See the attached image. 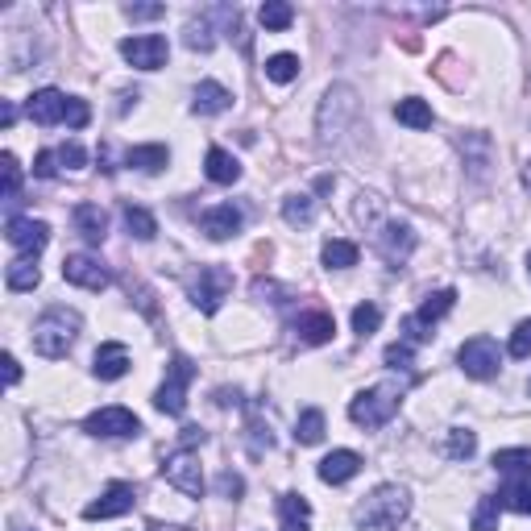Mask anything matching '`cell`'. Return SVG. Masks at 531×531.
I'll use <instances>...</instances> for the list:
<instances>
[{
    "label": "cell",
    "mask_w": 531,
    "mask_h": 531,
    "mask_svg": "<svg viewBox=\"0 0 531 531\" xmlns=\"http://www.w3.org/2000/svg\"><path fill=\"white\" fill-rule=\"evenodd\" d=\"M228 291H233V275H228L225 266H199L196 283H191V299H196L199 312L217 315L220 304L228 299Z\"/></svg>",
    "instance_id": "cell-5"
},
{
    "label": "cell",
    "mask_w": 531,
    "mask_h": 531,
    "mask_svg": "<svg viewBox=\"0 0 531 531\" xmlns=\"http://www.w3.org/2000/svg\"><path fill=\"white\" fill-rule=\"evenodd\" d=\"M5 237H9V246L21 249L25 257H38L50 241V225L46 220H34V217H13L9 228H5Z\"/></svg>",
    "instance_id": "cell-11"
},
{
    "label": "cell",
    "mask_w": 531,
    "mask_h": 531,
    "mask_svg": "<svg viewBox=\"0 0 531 531\" xmlns=\"http://www.w3.org/2000/svg\"><path fill=\"white\" fill-rule=\"evenodd\" d=\"M411 249H415V228L411 225H386L382 233H378V254L386 257L391 266H403L407 257H411Z\"/></svg>",
    "instance_id": "cell-13"
},
{
    "label": "cell",
    "mask_w": 531,
    "mask_h": 531,
    "mask_svg": "<svg viewBox=\"0 0 531 531\" xmlns=\"http://www.w3.org/2000/svg\"><path fill=\"white\" fill-rule=\"evenodd\" d=\"M125 13H129L133 21H154V17H162L167 9H162V5H129Z\"/></svg>",
    "instance_id": "cell-45"
},
{
    "label": "cell",
    "mask_w": 531,
    "mask_h": 531,
    "mask_svg": "<svg viewBox=\"0 0 531 531\" xmlns=\"http://www.w3.org/2000/svg\"><path fill=\"white\" fill-rule=\"evenodd\" d=\"M59 162H63V167H67V170H79V167H83V162H88V158H83V150H79L75 141H67V146L59 150Z\"/></svg>",
    "instance_id": "cell-43"
},
{
    "label": "cell",
    "mask_w": 531,
    "mask_h": 531,
    "mask_svg": "<svg viewBox=\"0 0 531 531\" xmlns=\"http://www.w3.org/2000/svg\"><path fill=\"white\" fill-rule=\"evenodd\" d=\"M527 391H531V382H527Z\"/></svg>",
    "instance_id": "cell-52"
},
{
    "label": "cell",
    "mask_w": 531,
    "mask_h": 531,
    "mask_svg": "<svg viewBox=\"0 0 531 531\" xmlns=\"http://www.w3.org/2000/svg\"><path fill=\"white\" fill-rule=\"evenodd\" d=\"M494 469L498 473H531V453L527 449H502V453H494Z\"/></svg>",
    "instance_id": "cell-34"
},
{
    "label": "cell",
    "mask_w": 531,
    "mask_h": 531,
    "mask_svg": "<svg viewBox=\"0 0 531 531\" xmlns=\"http://www.w3.org/2000/svg\"><path fill=\"white\" fill-rule=\"evenodd\" d=\"M498 502L519 515H531V473H511V482L502 486Z\"/></svg>",
    "instance_id": "cell-24"
},
{
    "label": "cell",
    "mask_w": 531,
    "mask_h": 531,
    "mask_svg": "<svg viewBox=\"0 0 531 531\" xmlns=\"http://www.w3.org/2000/svg\"><path fill=\"white\" fill-rule=\"evenodd\" d=\"M121 54H125V63H133L138 71H158L170 59V46L162 34H138V38L121 42Z\"/></svg>",
    "instance_id": "cell-9"
},
{
    "label": "cell",
    "mask_w": 531,
    "mask_h": 531,
    "mask_svg": "<svg viewBox=\"0 0 531 531\" xmlns=\"http://www.w3.org/2000/svg\"><path fill=\"white\" fill-rule=\"evenodd\" d=\"M5 382H9V386L21 382V365H17V357H13V353H5Z\"/></svg>",
    "instance_id": "cell-48"
},
{
    "label": "cell",
    "mask_w": 531,
    "mask_h": 531,
    "mask_svg": "<svg viewBox=\"0 0 531 531\" xmlns=\"http://www.w3.org/2000/svg\"><path fill=\"white\" fill-rule=\"evenodd\" d=\"M129 365H133V362H129L125 344L109 341V344H100V349H96V365H92V370H96L100 382H117V378L129 374Z\"/></svg>",
    "instance_id": "cell-15"
},
{
    "label": "cell",
    "mask_w": 531,
    "mask_h": 531,
    "mask_svg": "<svg viewBox=\"0 0 531 531\" xmlns=\"http://www.w3.org/2000/svg\"><path fill=\"white\" fill-rule=\"evenodd\" d=\"M162 478H167V486H175V490L188 494V498H199V494H204V469H199V457L188 453V449L162 461Z\"/></svg>",
    "instance_id": "cell-8"
},
{
    "label": "cell",
    "mask_w": 531,
    "mask_h": 531,
    "mask_svg": "<svg viewBox=\"0 0 531 531\" xmlns=\"http://www.w3.org/2000/svg\"><path fill=\"white\" fill-rule=\"evenodd\" d=\"M71 220H75L79 237H83L88 246H100V241L109 237V212H104L100 204H79V208H75V217H71Z\"/></svg>",
    "instance_id": "cell-18"
},
{
    "label": "cell",
    "mask_w": 531,
    "mask_h": 531,
    "mask_svg": "<svg viewBox=\"0 0 531 531\" xmlns=\"http://www.w3.org/2000/svg\"><path fill=\"white\" fill-rule=\"evenodd\" d=\"M457 362H461V370L469 378H478V382L498 378V370H502V353H498V344H494L490 336H473V341H465Z\"/></svg>",
    "instance_id": "cell-6"
},
{
    "label": "cell",
    "mask_w": 531,
    "mask_h": 531,
    "mask_svg": "<svg viewBox=\"0 0 531 531\" xmlns=\"http://www.w3.org/2000/svg\"><path fill=\"white\" fill-rule=\"evenodd\" d=\"M399 403H403V386L399 382L370 386V391H362L353 403H349V420H353L357 428H382V423L394 420Z\"/></svg>",
    "instance_id": "cell-3"
},
{
    "label": "cell",
    "mask_w": 531,
    "mask_h": 531,
    "mask_svg": "<svg viewBox=\"0 0 531 531\" xmlns=\"http://www.w3.org/2000/svg\"><path fill=\"white\" fill-rule=\"evenodd\" d=\"M67 100L59 88H42L30 96V104H25V112H30V121H38V125H59L63 117H67Z\"/></svg>",
    "instance_id": "cell-14"
},
{
    "label": "cell",
    "mask_w": 531,
    "mask_h": 531,
    "mask_svg": "<svg viewBox=\"0 0 531 531\" xmlns=\"http://www.w3.org/2000/svg\"><path fill=\"white\" fill-rule=\"evenodd\" d=\"M527 275H531V257H527Z\"/></svg>",
    "instance_id": "cell-51"
},
{
    "label": "cell",
    "mask_w": 531,
    "mask_h": 531,
    "mask_svg": "<svg viewBox=\"0 0 531 531\" xmlns=\"http://www.w3.org/2000/svg\"><path fill=\"white\" fill-rule=\"evenodd\" d=\"M63 121H67L71 129H83L92 121V109L83 104V100H67V117H63Z\"/></svg>",
    "instance_id": "cell-42"
},
{
    "label": "cell",
    "mask_w": 531,
    "mask_h": 531,
    "mask_svg": "<svg viewBox=\"0 0 531 531\" xmlns=\"http://www.w3.org/2000/svg\"><path fill=\"white\" fill-rule=\"evenodd\" d=\"M511 357H531V320H523L519 328L511 333Z\"/></svg>",
    "instance_id": "cell-39"
},
{
    "label": "cell",
    "mask_w": 531,
    "mask_h": 531,
    "mask_svg": "<svg viewBox=\"0 0 531 531\" xmlns=\"http://www.w3.org/2000/svg\"><path fill=\"white\" fill-rule=\"evenodd\" d=\"M444 453L453 457V461H469V457L478 453V436H473L469 428H453V432H449V444H444Z\"/></svg>",
    "instance_id": "cell-33"
},
{
    "label": "cell",
    "mask_w": 531,
    "mask_h": 531,
    "mask_svg": "<svg viewBox=\"0 0 531 531\" xmlns=\"http://www.w3.org/2000/svg\"><path fill=\"white\" fill-rule=\"evenodd\" d=\"M228 104H233V92L220 88L217 79H204V83L196 88V104H191V109H196L199 117H217V112H225Z\"/></svg>",
    "instance_id": "cell-21"
},
{
    "label": "cell",
    "mask_w": 531,
    "mask_h": 531,
    "mask_svg": "<svg viewBox=\"0 0 531 531\" xmlns=\"http://www.w3.org/2000/svg\"><path fill=\"white\" fill-rule=\"evenodd\" d=\"M133 502H138L133 486H129V482H112L96 502H88V507H83V519H88V523H96V519H117V515L133 511Z\"/></svg>",
    "instance_id": "cell-12"
},
{
    "label": "cell",
    "mask_w": 531,
    "mask_h": 531,
    "mask_svg": "<svg viewBox=\"0 0 531 531\" xmlns=\"http://www.w3.org/2000/svg\"><path fill=\"white\" fill-rule=\"evenodd\" d=\"M204 175L212 179V183H237V179H241V162H237L228 150L212 146L204 158Z\"/></svg>",
    "instance_id": "cell-22"
},
{
    "label": "cell",
    "mask_w": 531,
    "mask_h": 531,
    "mask_svg": "<svg viewBox=\"0 0 531 531\" xmlns=\"http://www.w3.org/2000/svg\"><path fill=\"white\" fill-rule=\"evenodd\" d=\"M295 440L299 444H320L324 440V411L320 407H307L295 423Z\"/></svg>",
    "instance_id": "cell-30"
},
{
    "label": "cell",
    "mask_w": 531,
    "mask_h": 531,
    "mask_svg": "<svg viewBox=\"0 0 531 531\" xmlns=\"http://www.w3.org/2000/svg\"><path fill=\"white\" fill-rule=\"evenodd\" d=\"M196 382V365L188 362V357H170L167 365V382L158 386L154 394V407L162 415H183L188 411V386Z\"/></svg>",
    "instance_id": "cell-4"
},
{
    "label": "cell",
    "mask_w": 531,
    "mask_h": 531,
    "mask_svg": "<svg viewBox=\"0 0 531 531\" xmlns=\"http://www.w3.org/2000/svg\"><path fill=\"white\" fill-rule=\"evenodd\" d=\"M295 333H299V341L304 344H328L333 341V333H336V320L328 312H304L295 320Z\"/></svg>",
    "instance_id": "cell-19"
},
{
    "label": "cell",
    "mask_w": 531,
    "mask_h": 531,
    "mask_svg": "<svg viewBox=\"0 0 531 531\" xmlns=\"http://www.w3.org/2000/svg\"><path fill=\"white\" fill-rule=\"evenodd\" d=\"M278 519H283V531H307L312 507H307L304 494H283V498H278Z\"/></svg>",
    "instance_id": "cell-23"
},
{
    "label": "cell",
    "mask_w": 531,
    "mask_h": 531,
    "mask_svg": "<svg viewBox=\"0 0 531 531\" xmlns=\"http://www.w3.org/2000/svg\"><path fill=\"white\" fill-rule=\"evenodd\" d=\"M0 170H5V199H9V204H17V191H21V167H17V158L5 154V158H0Z\"/></svg>",
    "instance_id": "cell-38"
},
{
    "label": "cell",
    "mask_w": 531,
    "mask_h": 531,
    "mask_svg": "<svg viewBox=\"0 0 531 531\" xmlns=\"http://www.w3.org/2000/svg\"><path fill=\"white\" fill-rule=\"evenodd\" d=\"M38 283H42V270L34 266V257H17V262H9V270H5V286H9V291H34Z\"/></svg>",
    "instance_id": "cell-26"
},
{
    "label": "cell",
    "mask_w": 531,
    "mask_h": 531,
    "mask_svg": "<svg viewBox=\"0 0 531 531\" xmlns=\"http://www.w3.org/2000/svg\"><path fill=\"white\" fill-rule=\"evenodd\" d=\"M453 304H457V291H453V286H444V291H436V295H428V299H423V304H420V312H415L411 320L423 328V333H432V324L440 320V315H449V312H453Z\"/></svg>",
    "instance_id": "cell-20"
},
{
    "label": "cell",
    "mask_w": 531,
    "mask_h": 531,
    "mask_svg": "<svg viewBox=\"0 0 531 531\" xmlns=\"http://www.w3.org/2000/svg\"><path fill=\"white\" fill-rule=\"evenodd\" d=\"M75 336H79V315L67 312V307H50V312L38 315V324H34V349L54 362V357H67Z\"/></svg>",
    "instance_id": "cell-2"
},
{
    "label": "cell",
    "mask_w": 531,
    "mask_h": 531,
    "mask_svg": "<svg viewBox=\"0 0 531 531\" xmlns=\"http://www.w3.org/2000/svg\"><path fill=\"white\" fill-rule=\"evenodd\" d=\"M386 365H391V370H411V344L407 341L391 344V349H386Z\"/></svg>",
    "instance_id": "cell-40"
},
{
    "label": "cell",
    "mask_w": 531,
    "mask_h": 531,
    "mask_svg": "<svg viewBox=\"0 0 531 531\" xmlns=\"http://www.w3.org/2000/svg\"><path fill=\"white\" fill-rule=\"evenodd\" d=\"M199 228H204L212 241H228V237L241 228V208L233 204H217V208H208L204 217H199Z\"/></svg>",
    "instance_id": "cell-16"
},
{
    "label": "cell",
    "mask_w": 531,
    "mask_h": 531,
    "mask_svg": "<svg viewBox=\"0 0 531 531\" xmlns=\"http://www.w3.org/2000/svg\"><path fill=\"white\" fill-rule=\"evenodd\" d=\"M196 444H204V432H199V428H183V436H179V449H196Z\"/></svg>",
    "instance_id": "cell-47"
},
{
    "label": "cell",
    "mask_w": 531,
    "mask_h": 531,
    "mask_svg": "<svg viewBox=\"0 0 531 531\" xmlns=\"http://www.w3.org/2000/svg\"><path fill=\"white\" fill-rule=\"evenodd\" d=\"M324 266L328 270H349V266H357V246L353 241H341V237L324 241Z\"/></svg>",
    "instance_id": "cell-31"
},
{
    "label": "cell",
    "mask_w": 531,
    "mask_h": 531,
    "mask_svg": "<svg viewBox=\"0 0 531 531\" xmlns=\"http://www.w3.org/2000/svg\"><path fill=\"white\" fill-rule=\"evenodd\" d=\"M13 121H17V109H13V100H5V104H0V125L13 129Z\"/></svg>",
    "instance_id": "cell-49"
},
{
    "label": "cell",
    "mask_w": 531,
    "mask_h": 531,
    "mask_svg": "<svg viewBox=\"0 0 531 531\" xmlns=\"http://www.w3.org/2000/svg\"><path fill=\"white\" fill-rule=\"evenodd\" d=\"M83 432L88 436H109V440H121V436H138L141 432V420L125 407H100L83 420Z\"/></svg>",
    "instance_id": "cell-7"
},
{
    "label": "cell",
    "mask_w": 531,
    "mask_h": 531,
    "mask_svg": "<svg viewBox=\"0 0 531 531\" xmlns=\"http://www.w3.org/2000/svg\"><path fill=\"white\" fill-rule=\"evenodd\" d=\"M217 490H220V494H225V498H228V494H233V498H237V494L246 490V486H241V478H237V473H220V482H217Z\"/></svg>",
    "instance_id": "cell-46"
},
{
    "label": "cell",
    "mask_w": 531,
    "mask_h": 531,
    "mask_svg": "<svg viewBox=\"0 0 531 531\" xmlns=\"http://www.w3.org/2000/svg\"><path fill=\"white\" fill-rule=\"evenodd\" d=\"M121 220H125V228L138 237V241H154V237H158V220L150 217L146 208H138V204H125V208H121Z\"/></svg>",
    "instance_id": "cell-27"
},
{
    "label": "cell",
    "mask_w": 531,
    "mask_h": 531,
    "mask_svg": "<svg viewBox=\"0 0 531 531\" xmlns=\"http://www.w3.org/2000/svg\"><path fill=\"white\" fill-rule=\"evenodd\" d=\"M188 46L191 50H212V30H208L204 21H191L188 25Z\"/></svg>",
    "instance_id": "cell-41"
},
{
    "label": "cell",
    "mask_w": 531,
    "mask_h": 531,
    "mask_svg": "<svg viewBox=\"0 0 531 531\" xmlns=\"http://www.w3.org/2000/svg\"><path fill=\"white\" fill-rule=\"evenodd\" d=\"M257 17H262L266 30H275V34H278V30H291V21H295V9H291V5H283V0H266Z\"/></svg>",
    "instance_id": "cell-32"
},
{
    "label": "cell",
    "mask_w": 531,
    "mask_h": 531,
    "mask_svg": "<svg viewBox=\"0 0 531 531\" xmlns=\"http://www.w3.org/2000/svg\"><path fill=\"white\" fill-rule=\"evenodd\" d=\"M295 75H299L295 54H275V59H266V79H275V83H291Z\"/></svg>",
    "instance_id": "cell-36"
},
{
    "label": "cell",
    "mask_w": 531,
    "mask_h": 531,
    "mask_svg": "<svg viewBox=\"0 0 531 531\" xmlns=\"http://www.w3.org/2000/svg\"><path fill=\"white\" fill-rule=\"evenodd\" d=\"M54 158H59V154L42 150V154L34 158V175H38V179H54V170H59V167H54Z\"/></svg>",
    "instance_id": "cell-44"
},
{
    "label": "cell",
    "mask_w": 531,
    "mask_h": 531,
    "mask_svg": "<svg viewBox=\"0 0 531 531\" xmlns=\"http://www.w3.org/2000/svg\"><path fill=\"white\" fill-rule=\"evenodd\" d=\"M357 469H362V457L349 453V449H336V453H328L324 461H320V482L328 486H344L349 478H357Z\"/></svg>",
    "instance_id": "cell-17"
},
{
    "label": "cell",
    "mask_w": 531,
    "mask_h": 531,
    "mask_svg": "<svg viewBox=\"0 0 531 531\" xmlns=\"http://www.w3.org/2000/svg\"><path fill=\"white\" fill-rule=\"evenodd\" d=\"M394 117H399V125H407V129H432V109H428L423 100H415V96L399 100Z\"/></svg>",
    "instance_id": "cell-28"
},
{
    "label": "cell",
    "mask_w": 531,
    "mask_h": 531,
    "mask_svg": "<svg viewBox=\"0 0 531 531\" xmlns=\"http://www.w3.org/2000/svg\"><path fill=\"white\" fill-rule=\"evenodd\" d=\"M167 162H170L167 146H133L125 154V167H138V170H146V175H158Z\"/></svg>",
    "instance_id": "cell-25"
},
{
    "label": "cell",
    "mask_w": 531,
    "mask_h": 531,
    "mask_svg": "<svg viewBox=\"0 0 531 531\" xmlns=\"http://www.w3.org/2000/svg\"><path fill=\"white\" fill-rule=\"evenodd\" d=\"M315 217V199L312 196H286L283 199V220L291 228H307Z\"/></svg>",
    "instance_id": "cell-29"
},
{
    "label": "cell",
    "mask_w": 531,
    "mask_h": 531,
    "mask_svg": "<svg viewBox=\"0 0 531 531\" xmlns=\"http://www.w3.org/2000/svg\"><path fill=\"white\" fill-rule=\"evenodd\" d=\"M523 183H527V191H531V162L523 167Z\"/></svg>",
    "instance_id": "cell-50"
},
{
    "label": "cell",
    "mask_w": 531,
    "mask_h": 531,
    "mask_svg": "<svg viewBox=\"0 0 531 531\" xmlns=\"http://www.w3.org/2000/svg\"><path fill=\"white\" fill-rule=\"evenodd\" d=\"M378 324H382V307L378 304H357L353 307V333L357 336H374Z\"/></svg>",
    "instance_id": "cell-35"
},
{
    "label": "cell",
    "mask_w": 531,
    "mask_h": 531,
    "mask_svg": "<svg viewBox=\"0 0 531 531\" xmlns=\"http://www.w3.org/2000/svg\"><path fill=\"white\" fill-rule=\"evenodd\" d=\"M63 278H67L71 286H83V291H104V286L112 283V275L104 270V262L92 254H71L63 257Z\"/></svg>",
    "instance_id": "cell-10"
},
{
    "label": "cell",
    "mask_w": 531,
    "mask_h": 531,
    "mask_svg": "<svg viewBox=\"0 0 531 531\" xmlns=\"http://www.w3.org/2000/svg\"><path fill=\"white\" fill-rule=\"evenodd\" d=\"M498 511H502V502L494 498H482L478 502V511H473V531H498Z\"/></svg>",
    "instance_id": "cell-37"
},
{
    "label": "cell",
    "mask_w": 531,
    "mask_h": 531,
    "mask_svg": "<svg viewBox=\"0 0 531 531\" xmlns=\"http://www.w3.org/2000/svg\"><path fill=\"white\" fill-rule=\"evenodd\" d=\"M411 511L403 486H378L370 498L357 507V527L362 531H399V523Z\"/></svg>",
    "instance_id": "cell-1"
}]
</instances>
